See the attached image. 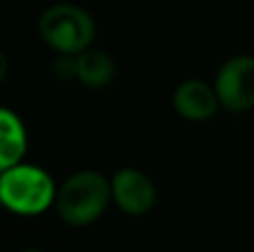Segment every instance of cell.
Returning a JSON list of instances; mask_svg holds the SVG:
<instances>
[{
	"label": "cell",
	"instance_id": "cell-1",
	"mask_svg": "<svg viewBox=\"0 0 254 252\" xmlns=\"http://www.w3.org/2000/svg\"><path fill=\"white\" fill-rule=\"evenodd\" d=\"M112 181L96 170H78L58 188L56 212L63 223L83 228L98 221L112 203Z\"/></svg>",
	"mask_w": 254,
	"mask_h": 252
},
{
	"label": "cell",
	"instance_id": "cell-2",
	"mask_svg": "<svg viewBox=\"0 0 254 252\" xmlns=\"http://www.w3.org/2000/svg\"><path fill=\"white\" fill-rule=\"evenodd\" d=\"M56 186L54 179L38 165L18 163L2 170L0 177V201L4 208L20 217L43 214L56 203Z\"/></svg>",
	"mask_w": 254,
	"mask_h": 252
},
{
	"label": "cell",
	"instance_id": "cell-3",
	"mask_svg": "<svg viewBox=\"0 0 254 252\" xmlns=\"http://www.w3.org/2000/svg\"><path fill=\"white\" fill-rule=\"evenodd\" d=\"M43 43L56 54H80L92 47L96 22L87 9L74 2H56L43 11L38 20Z\"/></svg>",
	"mask_w": 254,
	"mask_h": 252
},
{
	"label": "cell",
	"instance_id": "cell-4",
	"mask_svg": "<svg viewBox=\"0 0 254 252\" xmlns=\"http://www.w3.org/2000/svg\"><path fill=\"white\" fill-rule=\"evenodd\" d=\"M221 107L228 112H248L254 107V56L239 54L221 65L214 80Z\"/></svg>",
	"mask_w": 254,
	"mask_h": 252
},
{
	"label": "cell",
	"instance_id": "cell-5",
	"mask_svg": "<svg viewBox=\"0 0 254 252\" xmlns=\"http://www.w3.org/2000/svg\"><path fill=\"white\" fill-rule=\"evenodd\" d=\"M112 181V199L129 217H140L149 212L156 203V186L154 181L136 168H121Z\"/></svg>",
	"mask_w": 254,
	"mask_h": 252
},
{
	"label": "cell",
	"instance_id": "cell-6",
	"mask_svg": "<svg viewBox=\"0 0 254 252\" xmlns=\"http://www.w3.org/2000/svg\"><path fill=\"white\" fill-rule=\"evenodd\" d=\"M172 105L176 114L183 116L185 121H207L219 112L221 101L212 85H207L205 80L190 78L174 89Z\"/></svg>",
	"mask_w": 254,
	"mask_h": 252
},
{
	"label": "cell",
	"instance_id": "cell-7",
	"mask_svg": "<svg viewBox=\"0 0 254 252\" xmlns=\"http://www.w3.org/2000/svg\"><path fill=\"white\" fill-rule=\"evenodd\" d=\"M27 152V132L20 116L9 107L0 110V168L7 170L22 163Z\"/></svg>",
	"mask_w": 254,
	"mask_h": 252
},
{
	"label": "cell",
	"instance_id": "cell-8",
	"mask_svg": "<svg viewBox=\"0 0 254 252\" xmlns=\"http://www.w3.org/2000/svg\"><path fill=\"white\" fill-rule=\"evenodd\" d=\"M116 76L114 58L103 49H85L76 54V80L92 89H101L110 85Z\"/></svg>",
	"mask_w": 254,
	"mask_h": 252
},
{
	"label": "cell",
	"instance_id": "cell-9",
	"mask_svg": "<svg viewBox=\"0 0 254 252\" xmlns=\"http://www.w3.org/2000/svg\"><path fill=\"white\" fill-rule=\"evenodd\" d=\"M54 74L63 80L76 78V54H58L54 61Z\"/></svg>",
	"mask_w": 254,
	"mask_h": 252
},
{
	"label": "cell",
	"instance_id": "cell-10",
	"mask_svg": "<svg viewBox=\"0 0 254 252\" xmlns=\"http://www.w3.org/2000/svg\"><path fill=\"white\" fill-rule=\"evenodd\" d=\"M22 252H43V250H22Z\"/></svg>",
	"mask_w": 254,
	"mask_h": 252
}]
</instances>
